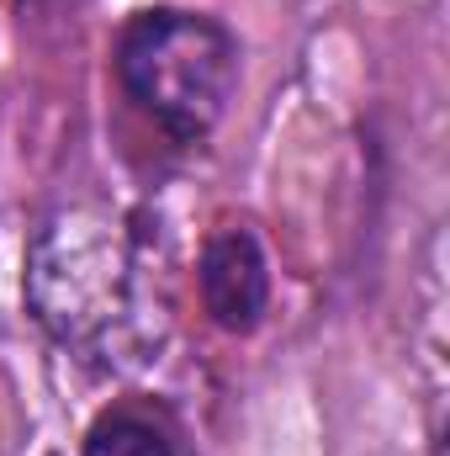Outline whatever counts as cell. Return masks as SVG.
<instances>
[{
    "instance_id": "6da1fadb",
    "label": "cell",
    "mask_w": 450,
    "mask_h": 456,
    "mask_svg": "<svg viewBox=\"0 0 450 456\" xmlns=\"http://www.w3.org/2000/svg\"><path fill=\"white\" fill-rule=\"evenodd\" d=\"M21 297L32 324L96 371L159 361L175 324L170 271L154 224L138 208L59 202L27 233Z\"/></svg>"
},
{
    "instance_id": "7a4b0ae2",
    "label": "cell",
    "mask_w": 450,
    "mask_h": 456,
    "mask_svg": "<svg viewBox=\"0 0 450 456\" xmlns=\"http://www.w3.org/2000/svg\"><path fill=\"white\" fill-rule=\"evenodd\" d=\"M244 48L233 27L191 5H138L112 37L117 91L170 143L197 149L218 133L238 91Z\"/></svg>"
},
{
    "instance_id": "3957f363",
    "label": "cell",
    "mask_w": 450,
    "mask_h": 456,
    "mask_svg": "<svg viewBox=\"0 0 450 456\" xmlns=\"http://www.w3.org/2000/svg\"><path fill=\"white\" fill-rule=\"evenodd\" d=\"M202 314L223 335H254L270 314V255L249 224H218L197 255Z\"/></svg>"
},
{
    "instance_id": "277c9868",
    "label": "cell",
    "mask_w": 450,
    "mask_h": 456,
    "mask_svg": "<svg viewBox=\"0 0 450 456\" xmlns=\"http://www.w3.org/2000/svg\"><path fill=\"white\" fill-rule=\"evenodd\" d=\"M80 452L85 456H181V436L149 403H107L91 419Z\"/></svg>"
}]
</instances>
